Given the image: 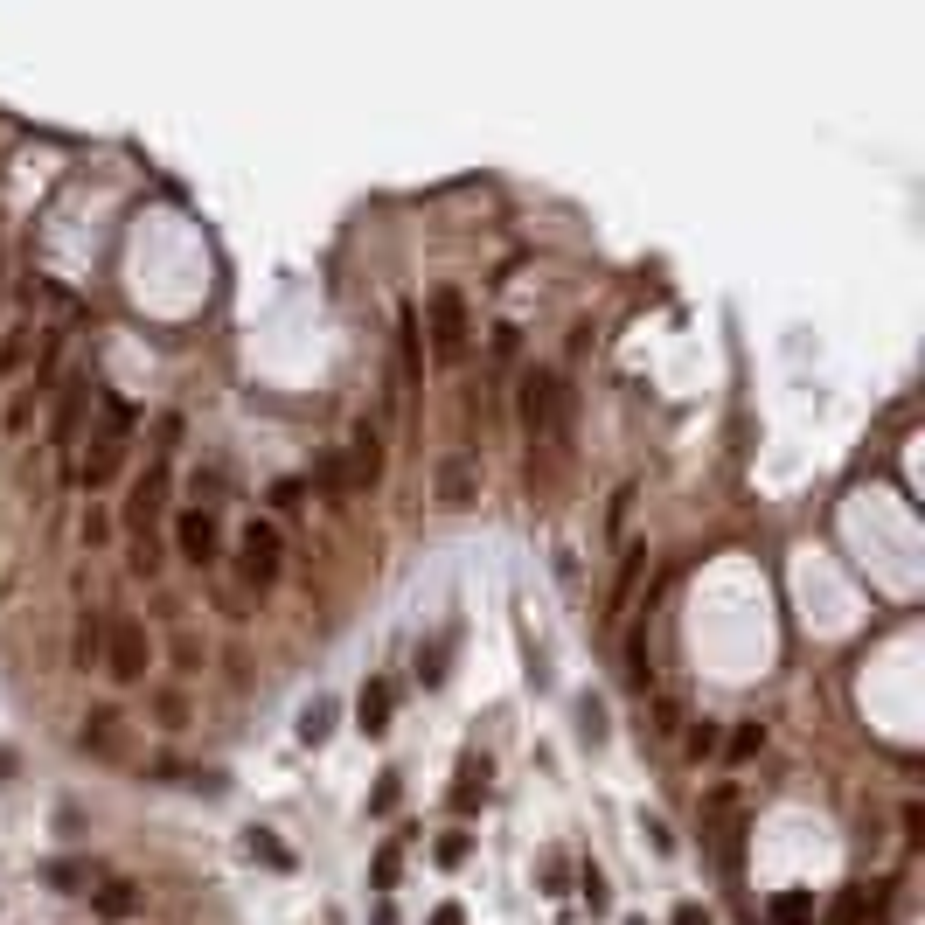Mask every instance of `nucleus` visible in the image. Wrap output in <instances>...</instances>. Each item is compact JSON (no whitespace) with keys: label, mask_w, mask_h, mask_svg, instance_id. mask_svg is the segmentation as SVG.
<instances>
[{"label":"nucleus","mask_w":925,"mask_h":925,"mask_svg":"<svg viewBox=\"0 0 925 925\" xmlns=\"http://www.w3.org/2000/svg\"><path fill=\"white\" fill-rule=\"evenodd\" d=\"M237 578H244L251 592H272V585L286 578V529H279L272 515H251V522L237 529Z\"/></svg>","instance_id":"obj_1"},{"label":"nucleus","mask_w":925,"mask_h":925,"mask_svg":"<svg viewBox=\"0 0 925 925\" xmlns=\"http://www.w3.org/2000/svg\"><path fill=\"white\" fill-rule=\"evenodd\" d=\"M425 313H432V362H439V369H460L466 355H473V313H466V293H460V286H439V293L425 300Z\"/></svg>","instance_id":"obj_2"},{"label":"nucleus","mask_w":925,"mask_h":925,"mask_svg":"<svg viewBox=\"0 0 925 925\" xmlns=\"http://www.w3.org/2000/svg\"><path fill=\"white\" fill-rule=\"evenodd\" d=\"M147 668H154L147 626H140V619H112V626H105V675L133 689V682H147Z\"/></svg>","instance_id":"obj_3"},{"label":"nucleus","mask_w":925,"mask_h":925,"mask_svg":"<svg viewBox=\"0 0 925 925\" xmlns=\"http://www.w3.org/2000/svg\"><path fill=\"white\" fill-rule=\"evenodd\" d=\"M160 515H167V460H154L133 487H126V536L133 543H154V529H160Z\"/></svg>","instance_id":"obj_4"},{"label":"nucleus","mask_w":925,"mask_h":925,"mask_svg":"<svg viewBox=\"0 0 925 925\" xmlns=\"http://www.w3.org/2000/svg\"><path fill=\"white\" fill-rule=\"evenodd\" d=\"M84 404H91V383H84V376L56 383V425H49V446H56V473H63V480H77V418H84Z\"/></svg>","instance_id":"obj_5"},{"label":"nucleus","mask_w":925,"mask_h":925,"mask_svg":"<svg viewBox=\"0 0 925 925\" xmlns=\"http://www.w3.org/2000/svg\"><path fill=\"white\" fill-rule=\"evenodd\" d=\"M174 550H181L195 571H209V564L223 557V529H216V515H209V508H181V515H174Z\"/></svg>","instance_id":"obj_6"},{"label":"nucleus","mask_w":925,"mask_h":925,"mask_svg":"<svg viewBox=\"0 0 925 925\" xmlns=\"http://www.w3.org/2000/svg\"><path fill=\"white\" fill-rule=\"evenodd\" d=\"M341 460H348V487L355 494H369L376 480H383V432L362 418L355 432H348V446H341Z\"/></svg>","instance_id":"obj_7"},{"label":"nucleus","mask_w":925,"mask_h":925,"mask_svg":"<svg viewBox=\"0 0 925 925\" xmlns=\"http://www.w3.org/2000/svg\"><path fill=\"white\" fill-rule=\"evenodd\" d=\"M425 390V334H418V313H397V397L411 404Z\"/></svg>","instance_id":"obj_8"},{"label":"nucleus","mask_w":925,"mask_h":925,"mask_svg":"<svg viewBox=\"0 0 925 925\" xmlns=\"http://www.w3.org/2000/svg\"><path fill=\"white\" fill-rule=\"evenodd\" d=\"M432 494H439V508H473L480 501V460L473 453H453V460H439V480H432Z\"/></svg>","instance_id":"obj_9"},{"label":"nucleus","mask_w":925,"mask_h":925,"mask_svg":"<svg viewBox=\"0 0 925 925\" xmlns=\"http://www.w3.org/2000/svg\"><path fill=\"white\" fill-rule=\"evenodd\" d=\"M119 466H126V432H98V439H91V453L77 460V487H91V494H98V487H112V480H119Z\"/></svg>","instance_id":"obj_10"},{"label":"nucleus","mask_w":925,"mask_h":925,"mask_svg":"<svg viewBox=\"0 0 925 925\" xmlns=\"http://www.w3.org/2000/svg\"><path fill=\"white\" fill-rule=\"evenodd\" d=\"M77 752H91V759H119V752H126V717H119V710H91L84 731H77Z\"/></svg>","instance_id":"obj_11"},{"label":"nucleus","mask_w":925,"mask_h":925,"mask_svg":"<svg viewBox=\"0 0 925 925\" xmlns=\"http://www.w3.org/2000/svg\"><path fill=\"white\" fill-rule=\"evenodd\" d=\"M390 703H397V689L376 675V682H362V696H355V731L362 738H383L390 731Z\"/></svg>","instance_id":"obj_12"},{"label":"nucleus","mask_w":925,"mask_h":925,"mask_svg":"<svg viewBox=\"0 0 925 925\" xmlns=\"http://www.w3.org/2000/svg\"><path fill=\"white\" fill-rule=\"evenodd\" d=\"M70 668H105V613H77V633H70Z\"/></svg>","instance_id":"obj_13"},{"label":"nucleus","mask_w":925,"mask_h":925,"mask_svg":"<svg viewBox=\"0 0 925 925\" xmlns=\"http://www.w3.org/2000/svg\"><path fill=\"white\" fill-rule=\"evenodd\" d=\"M35 334H42L35 320H7L0 327V376H21L35 362Z\"/></svg>","instance_id":"obj_14"},{"label":"nucleus","mask_w":925,"mask_h":925,"mask_svg":"<svg viewBox=\"0 0 925 925\" xmlns=\"http://www.w3.org/2000/svg\"><path fill=\"white\" fill-rule=\"evenodd\" d=\"M682 724H689V717H682V696L654 689V696H647V738H661V745H668V738H682Z\"/></svg>","instance_id":"obj_15"},{"label":"nucleus","mask_w":925,"mask_h":925,"mask_svg":"<svg viewBox=\"0 0 925 925\" xmlns=\"http://www.w3.org/2000/svg\"><path fill=\"white\" fill-rule=\"evenodd\" d=\"M480 800H487V759H480V752H466V759H460V779H453V807H460V814H473Z\"/></svg>","instance_id":"obj_16"},{"label":"nucleus","mask_w":925,"mask_h":925,"mask_svg":"<svg viewBox=\"0 0 925 925\" xmlns=\"http://www.w3.org/2000/svg\"><path fill=\"white\" fill-rule=\"evenodd\" d=\"M133 912H140V884L133 877H112L98 891V919H133Z\"/></svg>","instance_id":"obj_17"},{"label":"nucleus","mask_w":925,"mask_h":925,"mask_svg":"<svg viewBox=\"0 0 925 925\" xmlns=\"http://www.w3.org/2000/svg\"><path fill=\"white\" fill-rule=\"evenodd\" d=\"M626 682H633L640 696L654 689V661H647V626H633V633H626Z\"/></svg>","instance_id":"obj_18"},{"label":"nucleus","mask_w":925,"mask_h":925,"mask_svg":"<svg viewBox=\"0 0 925 925\" xmlns=\"http://www.w3.org/2000/svg\"><path fill=\"white\" fill-rule=\"evenodd\" d=\"M870 905H877V891H870V884H849V891L835 898L828 925H863V919H870Z\"/></svg>","instance_id":"obj_19"},{"label":"nucleus","mask_w":925,"mask_h":925,"mask_svg":"<svg viewBox=\"0 0 925 925\" xmlns=\"http://www.w3.org/2000/svg\"><path fill=\"white\" fill-rule=\"evenodd\" d=\"M334 717H341V710H334V696H313L307 710H300V738H307V745H327Z\"/></svg>","instance_id":"obj_20"},{"label":"nucleus","mask_w":925,"mask_h":925,"mask_svg":"<svg viewBox=\"0 0 925 925\" xmlns=\"http://www.w3.org/2000/svg\"><path fill=\"white\" fill-rule=\"evenodd\" d=\"M772 925H814V891H779L772 898Z\"/></svg>","instance_id":"obj_21"},{"label":"nucleus","mask_w":925,"mask_h":925,"mask_svg":"<svg viewBox=\"0 0 925 925\" xmlns=\"http://www.w3.org/2000/svg\"><path fill=\"white\" fill-rule=\"evenodd\" d=\"M223 487H230V473H223V466H195V480H188V494H195V501H188V508H209V515H216V494H223Z\"/></svg>","instance_id":"obj_22"},{"label":"nucleus","mask_w":925,"mask_h":925,"mask_svg":"<svg viewBox=\"0 0 925 925\" xmlns=\"http://www.w3.org/2000/svg\"><path fill=\"white\" fill-rule=\"evenodd\" d=\"M446 654H453V626H446L432 647H418V675H425V689H439V682H446Z\"/></svg>","instance_id":"obj_23"},{"label":"nucleus","mask_w":925,"mask_h":925,"mask_svg":"<svg viewBox=\"0 0 925 925\" xmlns=\"http://www.w3.org/2000/svg\"><path fill=\"white\" fill-rule=\"evenodd\" d=\"M313 480H320L327 494H355V487H348V460H341V446H327V453H320V466H313Z\"/></svg>","instance_id":"obj_24"},{"label":"nucleus","mask_w":925,"mask_h":925,"mask_svg":"<svg viewBox=\"0 0 925 925\" xmlns=\"http://www.w3.org/2000/svg\"><path fill=\"white\" fill-rule=\"evenodd\" d=\"M154 717H160V731H188V696L181 689H154Z\"/></svg>","instance_id":"obj_25"},{"label":"nucleus","mask_w":925,"mask_h":925,"mask_svg":"<svg viewBox=\"0 0 925 925\" xmlns=\"http://www.w3.org/2000/svg\"><path fill=\"white\" fill-rule=\"evenodd\" d=\"M35 404H42V390H35V383H21V390L7 397V432H14V439L28 432V418H35Z\"/></svg>","instance_id":"obj_26"},{"label":"nucleus","mask_w":925,"mask_h":925,"mask_svg":"<svg viewBox=\"0 0 925 925\" xmlns=\"http://www.w3.org/2000/svg\"><path fill=\"white\" fill-rule=\"evenodd\" d=\"M724 752H731L738 766H745V759H759V752H766V724H738V731L724 738Z\"/></svg>","instance_id":"obj_27"},{"label":"nucleus","mask_w":925,"mask_h":925,"mask_svg":"<svg viewBox=\"0 0 925 925\" xmlns=\"http://www.w3.org/2000/svg\"><path fill=\"white\" fill-rule=\"evenodd\" d=\"M397 870H404V842H383V849H376V863H369V884H376V891H390V884H397Z\"/></svg>","instance_id":"obj_28"},{"label":"nucleus","mask_w":925,"mask_h":925,"mask_svg":"<svg viewBox=\"0 0 925 925\" xmlns=\"http://www.w3.org/2000/svg\"><path fill=\"white\" fill-rule=\"evenodd\" d=\"M432 856H439V870H460L466 856H473V835H466V828H446V835H439V849H432Z\"/></svg>","instance_id":"obj_29"},{"label":"nucleus","mask_w":925,"mask_h":925,"mask_svg":"<svg viewBox=\"0 0 925 925\" xmlns=\"http://www.w3.org/2000/svg\"><path fill=\"white\" fill-rule=\"evenodd\" d=\"M682 745H689V759H703V752H717V745H724V731H717L710 717H696V724L682 731Z\"/></svg>","instance_id":"obj_30"},{"label":"nucleus","mask_w":925,"mask_h":925,"mask_svg":"<svg viewBox=\"0 0 925 925\" xmlns=\"http://www.w3.org/2000/svg\"><path fill=\"white\" fill-rule=\"evenodd\" d=\"M42 877H49L56 891H77V884H91V863H77V856H63V863H49Z\"/></svg>","instance_id":"obj_31"},{"label":"nucleus","mask_w":925,"mask_h":925,"mask_svg":"<svg viewBox=\"0 0 925 925\" xmlns=\"http://www.w3.org/2000/svg\"><path fill=\"white\" fill-rule=\"evenodd\" d=\"M272 508L279 515H300L307 508V480H272Z\"/></svg>","instance_id":"obj_32"},{"label":"nucleus","mask_w":925,"mask_h":925,"mask_svg":"<svg viewBox=\"0 0 925 925\" xmlns=\"http://www.w3.org/2000/svg\"><path fill=\"white\" fill-rule=\"evenodd\" d=\"M77 536H84V550L112 543V515H105V508H84V529H77Z\"/></svg>","instance_id":"obj_33"},{"label":"nucleus","mask_w":925,"mask_h":925,"mask_svg":"<svg viewBox=\"0 0 925 925\" xmlns=\"http://www.w3.org/2000/svg\"><path fill=\"white\" fill-rule=\"evenodd\" d=\"M578 891H585V905H592V912H606V898H613V891H606V870H599V863H585Z\"/></svg>","instance_id":"obj_34"},{"label":"nucleus","mask_w":925,"mask_h":925,"mask_svg":"<svg viewBox=\"0 0 925 925\" xmlns=\"http://www.w3.org/2000/svg\"><path fill=\"white\" fill-rule=\"evenodd\" d=\"M251 856H265V863H279V870H293V849H279L265 828H251Z\"/></svg>","instance_id":"obj_35"},{"label":"nucleus","mask_w":925,"mask_h":925,"mask_svg":"<svg viewBox=\"0 0 925 925\" xmlns=\"http://www.w3.org/2000/svg\"><path fill=\"white\" fill-rule=\"evenodd\" d=\"M174 661H181V675H195L202 668V640L195 633H174Z\"/></svg>","instance_id":"obj_36"},{"label":"nucleus","mask_w":925,"mask_h":925,"mask_svg":"<svg viewBox=\"0 0 925 925\" xmlns=\"http://www.w3.org/2000/svg\"><path fill=\"white\" fill-rule=\"evenodd\" d=\"M578 724H585V738H592V745L606 738V710H599V696H585V703H578Z\"/></svg>","instance_id":"obj_37"},{"label":"nucleus","mask_w":925,"mask_h":925,"mask_svg":"<svg viewBox=\"0 0 925 925\" xmlns=\"http://www.w3.org/2000/svg\"><path fill=\"white\" fill-rule=\"evenodd\" d=\"M919 842H925V807L905 800V849H919Z\"/></svg>","instance_id":"obj_38"},{"label":"nucleus","mask_w":925,"mask_h":925,"mask_svg":"<svg viewBox=\"0 0 925 925\" xmlns=\"http://www.w3.org/2000/svg\"><path fill=\"white\" fill-rule=\"evenodd\" d=\"M397 793H404V786H397V772H383V786H376V800H369V807H376V814H390V807H397Z\"/></svg>","instance_id":"obj_39"},{"label":"nucleus","mask_w":925,"mask_h":925,"mask_svg":"<svg viewBox=\"0 0 925 925\" xmlns=\"http://www.w3.org/2000/svg\"><path fill=\"white\" fill-rule=\"evenodd\" d=\"M668 925H710V912H703L696 898H682V905H675V919H668Z\"/></svg>","instance_id":"obj_40"},{"label":"nucleus","mask_w":925,"mask_h":925,"mask_svg":"<svg viewBox=\"0 0 925 925\" xmlns=\"http://www.w3.org/2000/svg\"><path fill=\"white\" fill-rule=\"evenodd\" d=\"M432 925H466V905H453V898H446V905L432 912Z\"/></svg>","instance_id":"obj_41"},{"label":"nucleus","mask_w":925,"mask_h":925,"mask_svg":"<svg viewBox=\"0 0 925 925\" xmlns=\"http://www.w3.org/2000/svg\"><path fill=\"white\" fill-rule=\"evenodd\" d=\"M7 772H14V752H0V779H7Z\"/></svg>","instance_id":"obj_42"},{"label":"nucleus","mask_w":925,"mask_h":925,"mask_svg":"<svg viewBox=\"0 0 925 925\" xmlns=\"http://www.w3.org/2000/svg\"><path fill=\"white\" fill-rule=\"evenodd\" d=\"M626 925H647V919H626Z\"/></svg>","instance_id":"obj_43"}]
</instances>
